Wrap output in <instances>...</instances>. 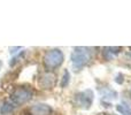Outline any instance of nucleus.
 Wrapping results in <instances>:
<instances>
[{
  "label": "nucleus",
  "mask_w": 131,
  "mask_h": 115,
  "mask_svg": "<svg viewBox=\"0 0 131 115\" xmlns=\"http://www.w3.org/2000/svg\"><path fill=\"white\" fill-rule=\"evenodd\" d=\"M63 61V54L59 50H51L47 51L44 55L43 63L46 70H53L58 68Z\"/></svg>",
  "instance_id": "2"
},
{
  "label": "nucleus",
  "mask_w": 131,
  "mask_h": 115,
  "mask_svg": "<svg viewBox=\"0 0 131 115\" xmlns=\"http://www.w3.org/2000/svg\"><path fill=\"white\" fill-rule=\"evenodd\" d=\"M14 108H15V105H14L12 101H7L1 106V108H0V113H1L2 115H7V114L12 113V112L14 111Z\"/></svg>",
  "instance_id": "7"
},
{
  "label": "nucleus",
  "mask_w": 131,
  "mask_h": 115,
  "mask_svg": "<svg viewBox=\"0 0 131 115\" xmlns=\"http://www.w3.org/2000/svg\"><path fill=\"white\" fill-rule=\"evenodd\" d=\"M68 82H69V72L66 70L63 76H62V79H61V86H66L68 84Z\"/></svg>",
  "instance_id": "9"
},
{
  "label": "nucleus",
  "mask_w": 131,
  "mask_h": 115,
  "mask_svg": "<svg viewBox=\"0 0 131 115\" xmlns=\"http://www.w3.org/2000/svg\"><path fill=\"white\" fill-rule=\"evenodd\" d=\"M116 109L122 115H131V108L127 105H117Z\"/></svg>",
  "instance_id": "8"
},
{
  "label": "nucleus",
  "mask_w": 131,
  "mask_h": 115,
  "mask_svg": "<svg viewBox=\"0 0 131 115\" xmlns=\"http://www.w3.org/2000/svg\"><path fill=\"white\" fill-rule=\"evenodd\" d=\"M128 53H129V55H131V48H130V51H129V52H128Z\"/></svg>",
  "instance_id": "10"
},
{
  "label": "nucleus",
  "mask_w": 131,
  "mask_h": 115,
  "mask_svg": "<svg viewBox=\"0 0 131 115\" xmlns=\"http://www.w3.org/2000/svg\"><path fill=\"white\" fill-rule=\"evenodd\" d=\"M1 66H2V63H1V61H0V69H1Z\"/></svg>",
  "instance_id": "11"
},
{
  "label": "nucleus",
  "mask_w": 131,
  "mask_h": 115,
  "mask_svg": "<svg viewBox=\"0 0 131 115\" xmlns=\"http://www.w3.org/2000/svg\"><path fill=\"white\" fill-rule=\"evenodd\" d=\"M93 100V92L91 90H85L83 92L78 93L77 96V104L82 107V108H89L92 104Z\"/></svg>",
  "instance_id": "4"
},
{
  "label": "nucleus",
  "mask_w": 131,
  "mask_h": 115,
  "mask_svg": "<svg viewBox=\"0 0 131 115\" xmlns=\"http://www.w3.org/2000/svg\"><path fill=\"white\" fill-rule=\"evenodd\" d=\"M52 108L46 104H36L28 111V115H52Z\"/></svg>",
  "instance_id": "5"
},
{
  "label": "nucleus",
  "mask_w": 131,
  "mask_h": 115,
  "mask_svg": "<svg viewBox=\"0 0 131 115\" xmlns=\"http://www.w3.org/2000/svg\"><path fill=\"white\" fill-rule=\"evenodd\" d=\"M54 83H55V78H54V75L50 74V72H46L45 75H43L40 78V86L43 89H51L54 86Z\"/></svg>",
  "instance_id": "6"
},
{
  "label": "nucleus",
  "mask_w": 131,
  "mask_h": 115,
  "mask_svg": "<svg viewBox=\"0 0 131 115\" xmlns=\"http://www.w3.org/2000/svg\"><path fill=\"white\" fill-rule=\"evenodd\" d=\"M34 96V90L29 86H17L10 95V101L14 105H22L28 102Z\"/></svg>",
  "instance_id": "1"
},
{
  "label": "nucleus",
  "mask_w": 131,
  "mask_h": 115,
  "mask_svg": "<svg viewBox=\"0 0 131 115\" xmlns=\"http://www.w3.org/2000/svg\"><path fill=\"white\" fill-rule=\"evenodd\" d=\"M90 60H91V51L86 47L76 48L71 54V62L74 65V67L77 68V69L84 67Z\"/></svg>",
  "instance_id": "3"
}]
</instances>
